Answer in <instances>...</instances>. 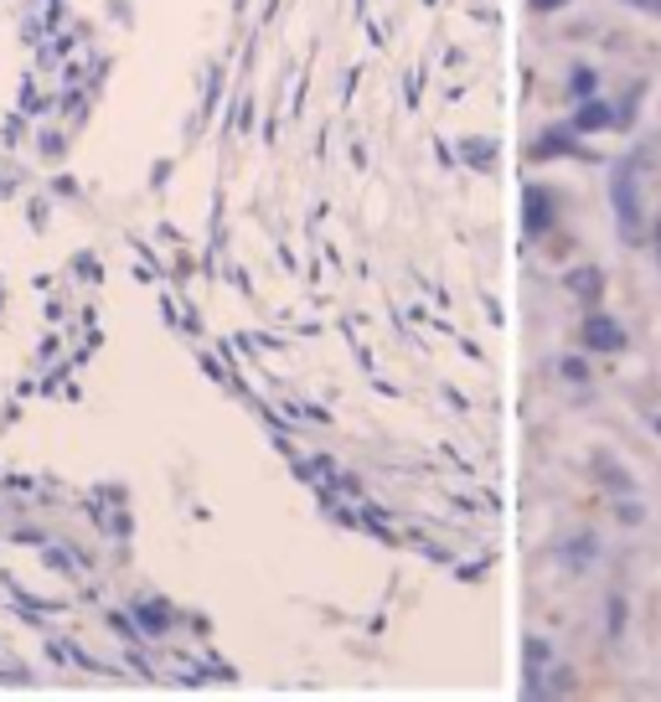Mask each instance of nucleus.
Masks as SVG:
<instances>
[{"label":"nucleus","mask_w":661,"mask_h":702,"mask_svg":"<svg viewBox=\"0 0 661 702\" xmlns=\"http://www.w3.org/2000/svg\"><path fill=\"white\" fill-rule=\"evenodd\" d=\"M584 347L589 351H621L625 347V326L615 320V315L589 311L584 315Z\"/></svg>","instance_id":"f03ea898"},{"label":"nucleus","mask_w":661,"mask_h":702,"mask_svg":"<svg viewBox=\"0 0 661 702\" xmlns=\"http://www.w3.org/2000/svg\"><path fill=\"white\" fill-rule=\"evenodd\" d=\"M615 517H625V522H630V526H636V522H646L641 501H621V507H615Z\"/></svg>","instance_id":"9d476101"},{"label":"nucleus","mask_w":661,"mask_h":702,"mask_svg":"<svg viewBox=\"0 0 661 702\" xmlns=\"http://www.w3.org/2000/svg\"><path fill=\"white\" fill-rule=\"evenodd\" d=\"M527 228H532V233L548 228V192H527Z\"/></svg>","instance_id":"39448f33"},{"label":"nucleus","mask_w":661,"mask_h":702,"mask_svg":"<svg viewBox=\"0 0 661 702\" xmlns=\"http://www.w3.org/2000/svg\"><path fill=\"white\" fill-rule=\"evenodd\" d=\"M604 124H615V114L604 109L600 98H589V104L579 109V119H574V130H579V135H589V130H604Z\"/></svg>","instance_id":"20e7f679"},{"label":"nucleus","mask_w":661,"mask_h":702,"mask_svg":"<svg viewBox=\"0 0 661 702\" xmlns=\"http://www.w3.org/2000/svg\"><path fill=\"white\" fill-rule=\"evenodd\" d=\"M625 5H636V11H651V16H661V0H625Z\"/></svg>","instance_id":"9b49d317"},{"label":"nucleus","mask_w":661,"mask_h":702,"mask_svg":"<svg viewBox=\"0 0 661 702\" xmlns=\"http://www.w3.org/2000/svg\"><path fill=\"white\" fill-rule=\"evenodd\" d=\"M532 5H538V11H558L564 0H532Z\"/></svg>","instance_id":"f8f14e48"},{"label":"nucleus","mask_w":661,"mask_h":702,"mask_svg":"<svg viewBox=\"0 0 661 702\" xmlns=\"http://www.w3.org/2000/svg\"><path fill=\"white\" fill-rule=\"evenodd\" d=\"M564 150H574V145H568V130H548V135H543V145H538L532 156H538V160H548V156H564Z\"/></svg>","instance_id":"423d86ee"},{"label":"nucleus","mask_w":661,"mask_h":702,"mask_svg":"<svg viewBox=\"0 0 661 702\" xmlns=\"http://www.w3.org/2000/svg\"><path fill=\"white\" fill-rule=\"evenodd\" d=\"M657 258H661V228H657Z\"/></svg>","instance_id":"ddd939ff"},{"label":"nucleus","mask_w":661,"mask_h":702,"mask_svg":"<svg viewBox=\"0 0 661 702\" xmlns=\"http://www.w3.org/2000/svg\"><path fill=\"white\" fill-rule=\"evenodd\" d=\"M568 94H574V98L594 94V68H574V73H568Z\"/></svg>","instance_id":"0eeeda50"},{"label":"nucleus","mask_w":661,"mask_h":702,"mask_svg":"<svg viewBox=\"0 0 661 702\" xmlns=\"http://www.w3.org/2000/svg\"><path fill=\"white\" fill-rule=\"evenodd\" d=\"M651 171H657V145H636L630 156L615 166L610 181V207H615V233L625 243H646V222H651Z\"/></svg>","instance_id":"f257e3e1"},{"label":"nucleus","mask_w":661,"mask_h":702,"mask_svg":"<svg viewBox=\"0 0 661 702\" xmlns=\"http://www.w3.org/2000/svg\"><path fill=\"white\" fill-rule=\"evenodd\" d=\"M568 285H574V290H584V294H594V290H600V274H589V269L568 274Z\"/></svg>","instance_id":"6e6552de"},{"label":"nucleus","mask_w":661,"mask_h":702,"mask_svg":"<svg viewBox=\"0 0 661 702\" xmlns=\"http://www.w3.org/2000/svg\"><path fill=\"white\" fill-rule=\"evenodd\" d=\"M594 564H600V537H594V532H579V537H568V543H564V568H574V573H589Z\"/></svg>","instance_id":"7ed1b4c3"},{"label":"nucleus","mask_w":661,"mask_h":702,"mask_svg":"<svg viewBox=\"0 0 661 702\" xmlns=\"http://www.w3.org/2000/svg\"><path fill=\"white\" fill-rule=\"evenodd\" d=\"M558 372H564L568 383H589V367H584L579 356H568V362H564V367H558Z\"/></svg>","instance_id":"1a4fd4ad"}]
</instances>
